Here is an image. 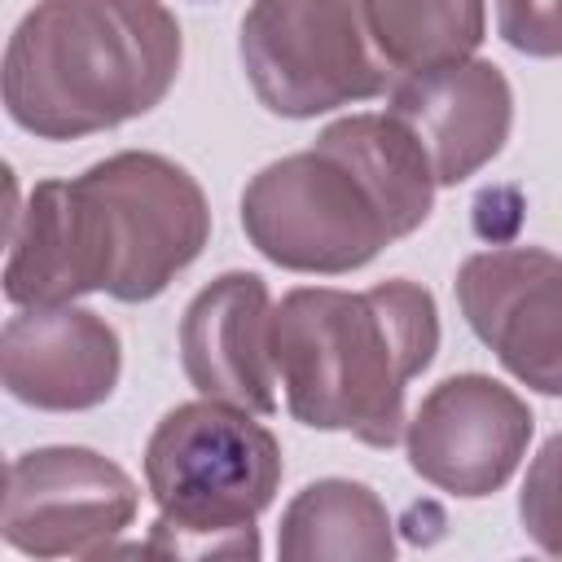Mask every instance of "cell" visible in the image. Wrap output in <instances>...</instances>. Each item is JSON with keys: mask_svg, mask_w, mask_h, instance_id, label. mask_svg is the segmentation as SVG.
<instances>
[{"mask_svg": "<svg viewBox=\"0 0 562 562\" xmlns=\"http://www.w3.org/2000/svg\"><path fill=\"white\" fill-rule=\"evenodd\" d=\"M237 53L259 105L281 119H316L391 92L351 0H255Z\"/></svg>", "mask_w": 562, "mask_h": 562, "instance_id": "6", "label": "cell"}, {"mask_svg": "<svg viewBox=\"0 0 562 562\" xmlns=\"http://www.w3.org/2000/svg\"><path fill=\"white\" fill-rule=\"evenodd\" d=\"M136 505L140 492L119 461L48 443L9 461L0 531L26 558H101L132 527Z\"/></svg>", "mask_w": 562, "mask_h": 562, "instance_id": "7", "label": "cell"}, {"mask_svg": "<svg viewBox=\"0 0 562 562\" xmlns=\"http://www.w3.org/2000/svg\"><path fill=\"white\" fill-rule=\"evenodd\" d=\"M285 461L255 413L193 400L176 404L145 443V487L158 505L140 553L259 558L255 518L272 505Z\"/></svg>", "mask_w": 562, "mask_h": 562, "instance_id": "5", "label": "cell"}, {"mask_svg": "<svg viewBox=\"0 0 562 562\" xmlns=\"http://www.w3.org/2000/svg\"><path fill=\"white\" fill-rule=\"evenodd\" d=\"M474 338L531 391L562 395V255L544 246L479 250L457 268Z\"/></svg>", "mask_w": 562, "mask_h": 562, "instance_id": "9", "label": "cell"}, {"mask_svg": "<svg viewBox=\"0 0 562 562\" xmlns=\"http://www.w3.org/2000/svg\"><path fill=\"white\" fill-rule=\"evenodd\" d=\"M180 57L162 0H35L4 44V110L40 140L110 132L171 92Z\"/></svg>", "mask_w": 562, "mask_h": 562, "instance_id": "4", "label": "cell"}, {"mask_svg": "<svg viewBox=\"0 0 562 562\" xmlns=\"http://www.w3.org/2000/svg\"><path fill=\"white\" fill-rule=\"evenodd\" d=\"M386 114H395L417 136L435 184L452 189L479 176L505 149L514 127V88L496 61L461 57L391 88Z\"/></svg>", "mask_w": 562, "mask_h": 562, "instance_id": "12", "label": "cell"}, {"mask_svg": "<svg viewBox=\"0 0 562 562\" xmlns=\"http://www.w3.org/2000/svg\"><path fill=\"white\" fill-rule=\"evenodd\" d=\"M382 496L356 479H316L281 509L277 553L285 562H386L395 531Z\"/></svg>", "mask_w": 562, "mask_h": 562, "instance_id": "13", "label": "cell"}, {"mask_svg": "<svg viewBox=\"0 0 562 562\" xmlns=\"http://www.w3.org/2000/svg\"><path fill=\"white\" fill-rule=\"evenodd\" d=\"M386 83L474 57L487 31L483 0H351Z\"/></svg>", "mask_w": 562, "mask_h": 562, "instance_id": "14", "label": "cell"}, {"mask_svg": "<svg viewBox=\"0 0 562 562\" xmlns=\"http://www.w3.org/2000/svg\"><path fill=\"white\" fill-rule=\"evenodd\" d=\"M522 531L540 553L562 558V430L540 443L518 492Z\"/></svg>", "mask_w": 562, "mask_h": 562, "instance_id": "15", "label": "cell"}, {"mask_svg": "<svg viewBox=\"0 0 562 562\" xmlns=\"http://www.w3.org/2000/svg\"><path fill=\"white\" fill-rule=\"evenodd\" d=\"M435 189L426 149L395 114H347L246 180L241 228L285 272L342 277L417 233Z\"/></svg>", "mask_w": 562, "mask_h": 562, "instance_id": "2", "label": "cell"}, {"mask_svg": "<svg viewBox=\"0 0 562 562\" xmlns=\"http://www.w3.org/2000/svg\"><path fill=\"white\" fill-rule=\"evenodd\" d=\"M536 417L518 391L487 373H452L430 386L404 426L413 474L479 501L501 492L527 457Z\"/></svg>", "mask_w": 562, "mask_h": 562, "instance_id": "8", "label": "cell"}, {"mask_svg": "<svg viewBox=\"0 0 562 562\" xmlns=\"http://www.w3.org/2000/svg\"><path fill=\"white\" fill-rule=\"evenodd\" d=\"M119 334L92 307H18L0 329L4 391L40 413H83L114 395Z\"/></svg>", "mask_w": 562, "mask_h": 562, "instance_id": "10", "label": "cell"}, {"mask_svg": "<svg viewBox=\"0 0 562 562\" xmlns=\"http://www.w3.org/2000/svg\"><path fill=\"white\" fill-rule=\"evenodd\" d=\"M496 35L527 57H562V0H496Z\"/></svg>", "mask_w": 562, "mask_h": 562, "instance_id": "16", "label": "cell"}, {"mask_svg": "<svg viewBox=\"0 0 562 562\" xmlns=\"http://www.w3.org/2000/svg\"><path fill=\"white\" fill-rule=\"evenodd\" d=\"M180 364L198 395L255 417L277 413L272 294L263 277L224 272L193 294L180 316Z\"/></svg>", "mask_w": 562, "mask_h": 562, "instance_id": "11", "label": "cell"}, {"mask_svg": "<svg viewBox=\"0 0 562 562\" xmlns=\"http://www.w3.org/2000/svg\"><path fill=\"white\" fill-rule=\"evenodd\" d=\"M211 241L202 184L167 154L123 149L75 180H40L9 224L4 299L61 307L79 294L158 299Z\"/></svg>", "mask_w": 562, "mask_h": 562, "instance_id": "1", "label": "cell"}, {"mask_svg": "<svg viewBox=\"0 0 562 562\" xmlns=\"http://www.w3.org/2000/svg\"><path fill=\"white\" fill-rule=\"evenodd\" d=\"M435 351V294L408 277L369 290L299 285L272 307V360L290 417L369 448L400 443L408 382Z\"/></svg>", "mask_w": 562, "mask_h": 562, "instance_id": "3", "label": "cell"}]
</instances>
